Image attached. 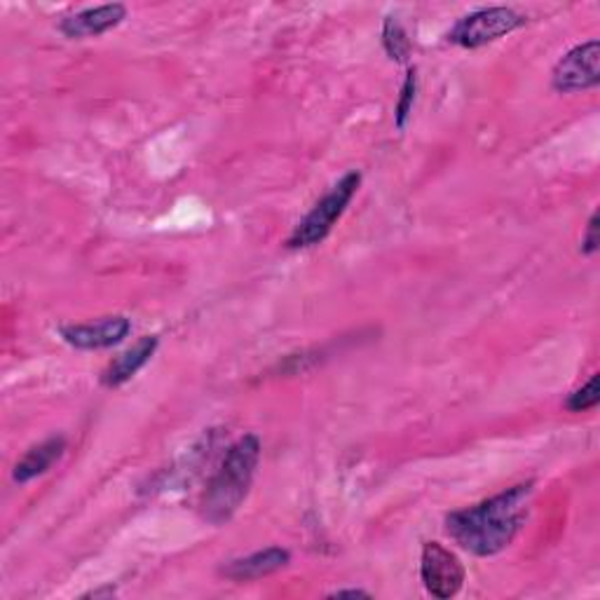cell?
<instances>
[{
    "label": "cell",
    "instance_id": "obj_3",
    "mask_svg": "<svg viewBox=\"0 0 600 600\" xmlns=\"http://www.w3.org/2000/svg\"><path fill=\"white\" fill-rule=\"evenodd\" d=\"M362 183V174L359 172H349L345 174L334 189H330L317 204L315 210L309 212L298 225L296 231L288 237V246L292 250H305V246H315L319 244L328 233L330 227L336 225V221L343 216V212L347 210L349 200L355 197L357 189Z\"/></svg>",
    "mask_w": 600,
    "mask_h": 600
},
{
    "label": "cell",
    "instance_id": "obj_10",
    "mask_svg": "<svg viewBox=\"0 0 600 600\" xmlns=\"http://www.w3.org/2000/svg\"><path fill=\"white\" fill-rule=\"evenodd\" d=\"M157 349V336H143L139 338L130 349L122 352V355L103 370L101 383L106 387H120L125 385L130 378H134L139 370L151 362Z\"/></svg>",
    "mask_w": 600,
    "mask_h": 600
},
{
    "label": "cell",
    "instance_id": "obj_8",
    "mask_svg": "<svg viewBox=\"0 0 600 600\" xmlns=\"http://www.w3.org/2000/svg\"><path fill=\"white\" fill-rule=\"evenodd\" d=\"M125 17H128L125 6L111 3V6L90 8V10H82L78 14H71L59 24V29L67 38H73V40L75 38H92V35L96 38L101 33L115 29Z\"/></svg>",
    "mask_w": 600,
    "mask_h": 600
},
{
    "label": "cell",
    "instance_id": "obj_1",
    "mask_svg": "<svg viewBox=\"0 0 600 600\" xmlns=\"http://www.w3.org/2000/svg\"><path fill=\"white\" fill-rule=\"evenodd\" d=\"M530 495L532 484H521L481 505L452 511L446 519V532L474 556L500 553L521 532Z\"/></svg>",
    "mask_w": 600,
    "mask_h": 600
},
{
    "label": "cell",
    "instance_id": "obj_12",
    "mask_svg": "<svg viewBox=\"0 0 600 600\" xmlns=\"http://www.w3.org/2000/svg\"><path fill=\"white\" fill-rule=\"evenodd\" d=\"M383 45H385V52L389 54V59L399 61V64H404V61H406L408 54H410V40H408V35H406L404 27L397 22L395 17H387V19H385Z\"/></svg>",
    "mask_w": 600,
    "mask_h": 600
},
{
    "label": "cell",
    "instance_id": "obj_6",
    "mask_svg": "<svg viewBox=\"0 0 600 600\" xmlns=\"http://www.w3.org/2000/svg\"><path fill=\"white\" fill-rule=\"evenodd\" d=\"M553 90L572 94L596 88L600 82V43L589 40L584 45L570 50L561 61H558L553 75Z\"/></svg>",
    "mask_w": 600,
    "mask_h": 600
},
{
    "label": "cell",
    "instance_id": "obj_9",
    "mask_svg": "<svg viewBox=\"0 0 600 600\" xmlns=\"http://www.w3.org/2000/svg\"><path fill=\"white\" fill-rule=\"evenodd\" d=\"M288 561H292V553L279 547H271L265 551H256L252 556L237 558V561L227 563L225 568H221V574L233 579V582H252V579H261L286 568Z\"/></svg>",
    "mask_w": 600,
    "mask_h": 600
},
{
    "label": "cell",
    "instance_id": "obj_4",
    "mask_svg": "<svg viewBox=\"0 0 600 600\" xmlns=\"http://www.w3.org/2000/svg\"><path fill=\"white\" fill-rule=\"evenodd\" d=\"M523 24L526 19L509 8H486L460 19L448 33V40L460 48L474 50L492 43V40H498Z\"/></svg>",
    "mask_w": 600,
    "mask_h": 600
},
{
    "label": "cell",
    "instance_id": "obj_11",
    "mask_svg": "<svg viewBox=\"0 0 600 600\" xmlns=\"http://www.w3.org/2000/svg\"><path fill=\"white\" fill-rule=\"evenodd\" d=\"M64 450H67V439L64 437H52V439L43 441L40 446L31 448L24 455V458L17 462L12 479L17 484H29L31 479H35V476L45 474L61 458V455H64Z\"/></svg>",
    "mask_w": 600,
    "mask_h": 600
},
{
    "label": "cell",
    "instance_id": "obj_2",
    "mask_svg": "<svg viewBox=\"0 0 600 600\" xmlns=\"http://www.w3.org/2000/svg\"><path fill=\"white\" fill-rule=\"evenodd\" d=\"M258 460H261V441L254 434H246V437H242L231 446L218 474L214 476L212 484L206 486L204 492L202 513L206 521L218 526L233 519L235 511L246 500V495H250Z\"/></svg>",
    "mask_w": 600,
    "mask_h": 600
},
{
    "label": "cell",
    "instance_id": "obj_7",
    "mask_svg": "<svg viewBox=\"0 0 600 600\" xmlns=\"http://www.w3.org/2000/svg\"><path fill=\"white\" fill-rule=\"evenodd\" d=\"M132 330V322L122 315L103 317L90 324H73L61 328V338L78 349H103L125 340Z\"/></svg>",
    "mask_w": 600,
    "mask_h": 600
},
{
    "label": "cell",
    "instance_id": "obj_5",
    "mask_svg": "<svg viewBox=\"0 0 600 600\" xmlns=\"http://www.w3.org/2000/svg\"><path fill=\"white\" fill-rule=\"evenodd\" d=\"M420 577L434 598L458 596L465 584V566L458 556L439 542H425Z\"/></svg>",
    "mask_w": 600,
    "mask_h": 600
},
{
    "label": "cell",
    "instance_id": "obj_15",
    "mask_svg": "<svg viewBox=\"0 0 600 600\" xmlns=\"http://www.w3.org/2000/svg\"><path fill=\"white\" fill-rule=\"evenodd\" d=\"M598 223H600V216L593 214L591 221H589V225H587V233H584V237H582V252H584L587 256H591V254L598 252V244H600V235H598L600 225H598Z\"/></svg>",
    "mask_w": 600,
    "mask_h": 600
},
{
    "label": "cell",
    "instance_id": "obj_13",
    "mask_svg": "<svg viewBox=\"0 0 600 600\" xmlns=\"http://www.w3.org/2000/svg\"><path fill=\"white\" fill-rule=\"evenodd\" d=\"M600 401V376H591V380L587 385H582L579 389H574L572 395L566 401V408L570 413H584L596 408Z\"/></svg>",
    "mask_w": 600,
    "mask_h": 600
},
{
    "label": "cell",
    "instance_id": "obj_16",
    "mask_svg": "<svg viewBox=\"0 0 600 600\" xmlns=\"http://www.w3.org/2000/svg\"><path fill=\"white\" fill-rule=\"evenodd\" d=\"M370 598V593L368 591H362V589H338V591H334V593H330V598Z\"/></svg>",
    "mask_w": 600,
    "mask_h": 600
},
{
    "label": "cell",
    "instance_id": "obj_14",
    "mask_svg": "<svg viewBox=\"0 0 600 600\" xmlns=\"http://www.w3.org/2000/svg\"><path fill=\"white\" fill-rule=\"evenodd\" d=\"M413 101H416V71H408V78L401 88L399 106H397V128L399 130H404V125H406V118L413 111Z\"/></svg>",
    "mask_w": 600,
    "mask_h": 600
}]
</instances>
